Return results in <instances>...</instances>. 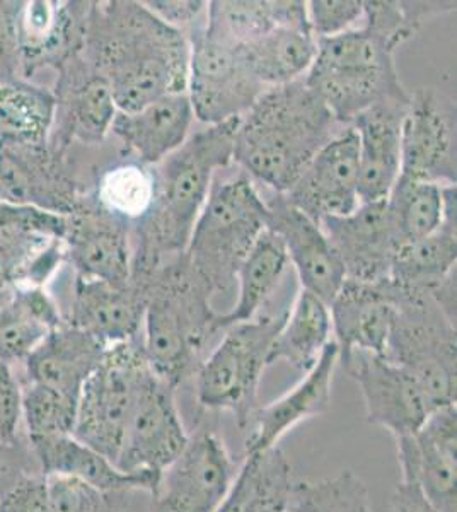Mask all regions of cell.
Listing matches in <instances>:
<instances>
[{
  "instance_id": "1",
  "label": "cell",
  "mask_w": 457,
  "mask_h": 512,
  "mask_svg": "<svg viewBox=\"0 0 457 512\" xmlns=\"http://www.w3.org/2000/svg\"><path fill=\"white\" fill-rule=\"evenodd\" d=\"M82 57L108 81L122 113L188 88V38L162 23L144 2H89Z\"/></svg>"
},
{
  "instance_id": "2",
  "label": "cell",
  "mask_w": 457,
  "mask_h": 512,
  "mask_svg": "<svg viewBox=\"0 0 457 512\" xmlns=\"http://www.w3.org/2000/svg\"><path fill=\"white\" fill-rule=\"evenodd\" d=\"M238 123L234 118L190 135L154 166V202L132 226V274H152L162 262L185 253L217 171L232 163Z\"/></svg>"
},
{
  "instance_id": "3",
  "label": "cell",
  "mask_w": 457,
  "mask_h": 512,
  "mask_svg": "<svg viewBox=\"0 0 457 512\" xmlns=\"http://www.w3.org/2000/svg\"><path fill=\"white\" fill-rule=\"evenodd\" d=\"M338 127L342 125L302 77L267 89L239 118L232 161L284 195L319 149L342 132Z\"/></svg>"
},
{
  "instance_id": "4",
  "label": "cell",
  "mask_w": 457,
  "mask_h": 512,
  "mask_svg": "<svg viewBox=\"0 0 457 512\" xmlns=\"http://www.w3.org/2000/svg\"><path fill=\"white\" fill-rule=\"evenodd\" d=\"M147 277L142 347L152 371L178 391L193 379L217 333L224 332L220 313L185 253L162 262Z\"/></svg>"
},
{
  "instance_id": "5",
  "label": "cell",
  "mask_w": 457,
  "mask_h": 512,
  "mask_svg": "<svg viewBox=\"0 0 457 512\" xmlns=\"http://www.w3.org/2000/svg\"><path fill=\"white\" fill-rule=\"evenodd\" d=\"M316 45L304 82L342 127H352L355 118L377 103L410 99L394 64L398 45L369 26L318 38Z\"/></svg>"
},
{
  "instance_id": "6",
  "label": "cell",
  "mask_w": 457,
  "mask_h": 512,
  "mask_svg": "<svg viewBox=\"0 0 457 512\" xmlns=\"http://www.w3.org/2000/svg\"><path fill=\"white\" fill-rule=\"evenodd\" d=\"M267 226V202L249 176L212 183L185 256L214 297L238 284L239 268Z\"/></svg>"
},
{
  "instance_id": "7",
  "label": "cell",
  "mask_w": 457,
  "mask_h": 512,
  "mask_svg": "<svg viewBox=\"0 0 457 512\" xmlns=\"http://www.w3.org/2000/svg\"><path fill=\"white\" fill-rule=\"evenodd\" d=\"M285 315L256 316L227 326L219 344L193 376L197 402L203 410L227 412L241 429L249 427L258 410V388L268 366V354Z\"/></svg>"
},
{
  "instance_id": "8",
  "label": "cell",
  "mask_w": 457,
  "mask_h": 512,
  "mask_svg": "<svg viewBox=\"0 0 457 512\" xmlns=\"http://www.w3.org/2000/svg\"><path fill=\"white\" fill-rule=\"evenodd\" d=\"M384 357L410 374L434 412L456 405V325L447 320L429 292L400 289Z\"/></svg>"
},
{
  "instance_id": "9",
  "label": "cell",
  "mask_w": 457,
  "mask_h": 512,
  "mask_svg": "<svg viewBox=\"0 0 457 512\" xmlns=\"http://www.w3.org/2000/svg\"><path fill=\"white\" fill-rule=\"evenodd\" d=\"M152 373L142 338L108 347L82 388L72 436L116 463L140 390Z\"/></svg>"
},
{
  "instance_id": "10",
  "label": "cell",
  "mask_w": 457,
  "mask_h": 512,
  "mask_svg": "<svg viewBox=\"0 0 457 512\" xmlns=\"http://www.w3.org/2000/svg\"><path fill=\"white\" fill-rule=\"evenodd\" d=\"M185 35L190 45L186 94L195 118L212 127L243 117L267 88L249 70L241 47L207 35L203 21Z\"/></svg>"
},
{
  "instance_id": "11",
  "label": "cell",
  "mask_w": 457,
  "mask_h": 512,
  "mask_svg": "<svg viewBox=\"0 0 457 512\" xmlns=\"http://www.w3.org/2000/svg\"><path fill=\"white\" fill-rule=\"evenodd\" d=\"M236 475L238 468L219 434L198 431L157 477L149 492L151 512H215Z\"/></svg>"
},
{
  "instance_id": "12",
  "label": "cell",
  "mask_w": 457,
  "mask_h": 512,
  "mask_svg": "<svg viewBox=\"0 0 457 512\" xmlns=\"http://www.w3.org/2000/svg\"><path fill=\"white\" fill-rule=\"evenodd\" d=\"M67 216L0 202V289L47 287L64 267Z\"/></svg>"
},
{
  "instance_id": "13",
  "label": "cell",
  "mask_w": 457,
  "mask_h": 512,
  "mask_svg": "<svg viewBox=\"0 0 457 512\" xmlns=\"http://www.w3.org/2000/svg\"><path fill=\"white\" fill-rule=\"evenodd\" d=\"M188 441L176 390L152 373L135 403L116 468L144 478L152 490L162 470L180 456Z\"/></svg>"
},
{
  "instance_id": "14",
  "label": "cell",
  "mask_w": 457,
  "mask_h": 512,
  "mask_svg": "<svg viewBox=\"0 0 457 512\" xmlns=\"http://www.w3.org/2000/svg\"><path fill=\"white\" fill-rule=\"evenodd\" d=\"M76 164L43 146L0 147V202L70 216L82 204Z\"/></svg>"
},
{
  "instance_id": "15",
  "label": "cell",
  "mask_w": 457,
  "mask_h": 512,
  "mask_svg": "<svg viewBox=\"0 0 457 512\" xmlns=\"http://www.w3.org/2000/svg\"><path fill=\"white\" fill-rule=\"evenodd\" d=\"M401 175L456 187V103L437 89L410 96L401 130Z\"/></svg>"
},
{
  "instance_id": "16",
  "label": "cell",
  "mask_w": 457,
  "mask_h": 512,
  "mask_svg": "<svg viewBox=\"0 0 457 512\" xmlns=\"http://www.w3.org/2000/svg\"><path fill=\"white\" fill-rule=\"evenodd\" d=\"M55 117L48 146L69 154L70 147L81 144L98 147L110 135L118 108L105 77L77 55L57 70L52 89Z\"/></svg>"
},
{
  "instance_id": "17",
  "label": "cell",
  "mask_w": 457,
  "mask_h": 512,
  "mask_svg": "<svg viewBox=\"0 0 457 512\" xmlns=\"http://www.w3.org/2000/svg\"><path fill=\"white\" fill-rule=\"evenodd\" d=\"M132 224L101 209L86 193L67 216L64 260L77 277L127 284L132 274Z\"/></svg>"
},
{
  "instance_id": "18",
  "label": "cell",
  "mask_w": 457,
  "mask_h": 512,
  "mask_svg": "<svg viewBox=\"0 0 457 512\" xmlns=\"http://www.w3.org/2000/svg\"><path fill=\"white\" fill-rule=\"evenodd\" d=\"M67 306L62 308L65 323L98 338L105 347L142 338L147 275H130L127 284L82 279L74 275Z\"/></svg>"
},
{
  "instance_id": "19",
  "label": "cell",
  "mask_w": 457,
  "mask_h": 512,
  "mask_svg": "<svg viewBox=\"0 0 457 512\" xmlns=\"http://www.w3.org/2000/svg\"><path fill=\"white\" fill-rule=\"evenodd\" d=\"M340 361L359 384L367 422L386 429L394 441L413 436L434 412L410 374L386 357L352 352Z\"/></svg>"
},
{
  "instance_id": "20",
  "label": "cell",
  "mask_w": 457,
  "mask_h": 512,
  "mask_svg": "<svg viewBox=\"0 0 457 512\" xmlns=\"http://www.w3.org/2000/svg\"><path fill=\"white\" fill-rule=\"evenodd\" d=\"M89 2H19L16 14L21 77L31 81L36 72H57L81 55L86 40Z\"/></svg>"
},
{
  "instance_id": "21",
  "label": "cell",
  "mask_w": 457,
  "mask_h": 512,
  "mask_svg": "<svg viewBox=\"0 0 457 512\" xmlns=\"http://www.w3.org/2000/svg\"><path fill=\"white\" fill-rule=\"evenodd\" d=\"M357 183L359 135L347 127L319 149L284 197L319 224L324 217H345L359 207Z\"/></svg>"
},
{
  "instance_id": "22",
  "label": "cell",
  "mask_w": 457,
  "mask_h": 512,
  "mask_svg": "<svg viewBox=\"0 0 457 512\" xmlns=\"http://www.w3.org/2000/svg\"><path fill=\"white\" fill-rule=\"evenodd\" d=\"M319 226L340 258L347 280L388 279L394 256L403 245L386 200L360 204L345 217H324Z\"/></svg>"
},
{
  "instance_id": "23",
  "label": "cell",
  "mask_w": 457,
  "mask_h": 512,
  "mask_svg": "<svg viewBox=\"0 0 457 512\" xmlns=\"http://www.w3.org/2000/svg\"><path fill=\"white\" fill-rule=\"evenodd\" d=\"M265 202L268 205L267 227L284 241L302 289L330 306L347 277L323 229L280 193H273Z\"/></svg>"
},
{
  "instance_id": "24",
  "label": "cell",
  "mask_w": 457,
  "mask_h": 512,
  "mask_svg": "<svg viewBox=\"0 0 457 512\" xmlns=\"http://www.w3.org/2000/svg\"><path fill=\"white\" fill-rule=\"evenodd\" d=\"M400 289L389 279L347 280L330 304L338 361L352 352L386 354Z\"/></svg>"
},
{
  "instance_id": "25",
  "label": "cell",
  "mask_w": 457,
  "mask_h": 512,
  "mask_svg": "<svg viewBox=\"0 0 457 512\" xmlns=\"http://www.w3.org/2000/svg\"><path fill=\"white\" fill-rule=\"evenodd\" d=\"M398 463L442 512H457V408H439L413 436L396 439Z\"/></svg>"
},
{
  "instance_id": "26",
  "label": "cell",
  "mask_w": 457,
  "mask_h": 512,
  "mask_svg": "<svg viewBox=\"0 0 457 512\" xmlns=\"http://www.w3.org/2000/svg\"><path fill=\"white\" fill-rule=\"evenodd\" d=\"M336 364L338 347L333 340L292 390L268 403L267 407H258L244 443L246 454L265 453L268 449L277 448L280 439L297 425L328 414Z\"/></svg>"
},
{
  "instance_id": "27",
  "label": "cell",
  "mask_w": 457,
  "mask_h": 512,
  "mask_svg": "<svg viewBox=\"0 0 457 512\" xmlns=\"http://www.w3.org/2000/svg\"><path fill=\"white\" fill-rule=\"evenodd\" d=\"M408 101H382L355 118L360 204L384 202L401 175V130Z\"/></svg>"
},
{
  "instance_id": "28",
  "label": "cell",
  "mask_w": 457,
  "mask_h": 512,
  "mask_svg": "<svg viewBox=\"0 0 457 512\" xmlns=\"http://www.w3.org/2000/svg\"><path fill=\"white\" fill-rule=\"evenodd\" d=\"M106 349L98 338L62 323L24 359L23 379L41 384L79 402L82 388L96 371Z\"/></svg>"
},
{
  "instance_id": "29",
  "label": "cell",
  "mask_w": 457,
  "mask_h": 512,
  "mask_svg": "<svg viewBox=\"0 0 457 512\" xmlns=\"http://www.w3.org/2000/svg\"><path fill=\"white\" fill-rule=\"evenodd\" d=\"M193 118L188 94H168L134 113L118 111L111 132L134 154L135 161L154 168L185 144Z\"/></svg>"
},
{
  "instance_id": "30",
  "label": "cell",
  "mask_w": 457,
  "mask_h": 512,
  "mask_svg": "<svg viewBox=\"0 0 457 512\" xmlns=\"http://www.w3.org/2000/svg\"><path fill=\"white\" fill-rule=\"evenodd\" d=\"M65 323L47 287L0 289V362H23L53 328Z\"/></svg>"
},
{
  "instance_id": "31",
  "label": "cell",
  "mask_w": 457,
  "mask_h": 512,
  "mask_svg": "<svg viewBox=\"0 0 457 512\" xmlns=\"http://www.w3.org/2000/svg\"><path fill=\"white\" fill-rule=\"evenodd\" d=\"M280 26H307L301 0H214L207 4L203 31L215 40L243 47Z\"/></svg>"
},
{
  "instance_id": "32",
  "label": "cell",
  "mask_w": 457,
  "mask_h": 512,
  "mask_svg": "<svg viewBox=\"0 0 457 512\" xmlns=\"http://www.w3.org/2000/svg\"><path fill=\"white\" fill-rule=\"evenodd\" d=\"M456 187H447L446 214L434 233L401 246L388 279L403 291L429 292L456 270Z\"/></svg>"
},
{
  "instance_id": "33",
  "label": "cell",
  "mask_w": 457,
  "mask_h": 512,
  "mask_svg": "<svg viewBox=\"0 0 457 512\" xmlns=\"http://www.w3.org/2000/svg\"><path fill=\"white\" fill-rule=\"evenodd\" d=\"M45 477H69L105 492H151V483L116 468L113 461L72 436L29 439Z\"/></svg>"
},
{
  "instance_id": "34",
  "label": "cell",
  "mask_w": 457,
  "mask_h": 512,
  "mask_svg": "<svg viewBox=\"0 0 457 512\" xmlns=\"http://www.w3.org/2000/svg\"><path fill=\"white\" fill-rule=\"evenodd\" d=\"M292 492L290 463L278 446L246 454L229 494L215 512H282L290 506Z\"/></svg>"
},
{
  "instance_id": "35",
  "label": "cell",
  "mask_w": 457,
  "mask_h": 512,
  "mask_svg": "<svg viewBox=\"0 0 457 512\" xmlns=\"http://www.w3.org/2000/svg\"><path fill=\"white\" fill-rule=\"evenodd\" d=\"M53 117L52 89L23 77L0 76V147L48 144Z\"/></svg>"
},
{
  "instance_id": "36",
  "label": "cell",
  "mask_w": 457,
  "mask_h": 512,
  "mask_svg": "<svg viewBox=\"0 0 457 512\" xmlns=\"http://www.w3.org/2000/svg\"><path fill=\"white\" fill-rule=\"evenodd\" d=\"M316 50V38L307 26H280L241 47L249 70L267 89L302 79Z\"/></svg>"
},
{
  "instance_id": "37",
  "label": "cell",
  "mask_w": 457,
  "mask_h": 512,
  "mask_svg": "<svg viewBox=\"0 0 457 512\" xmlns=\"http://www.w3.org/2000/svg\"><path fill=\"white\" fill-rule=\"evenodd\" d=\"M331 335L330 306L302 289L273 340L268 366L284 361L307 373L318 362L323 350L333 342Z\"/></svg>"
},
{
  "instance_id": "38",
  "label": "cell",
  "mask_w": 457,
  "mask_h": 512,
  "mask_svg": "<svg viewBox=\"0 0 457 512\" xmlns=\"http://www.w3.org/2000/svg\"><path fill=\"white\" fill-rule=\"evenodd\" d=\"M289 263L284 241L267 227L239 268L238 301L231 311L220 313L222 328L226 330L227 326L256 318L260 309L267 304L268 297L273 296Z\"/></svg>"
},
{
  "instance_id": "39",
  "label": "cell",
  "mask_w": 457,
  "mask_h": 512,
  "mask_svg": "<svg viewBox=\"0 0 457 512\" xmlns=\"http://www.w3.org/2000/svg\"><path fill=\"white\" fill-rule=\"evenodd\" d=\"M447 187L400 175L386 198L401 245L434 233L446 214Z\"/></svg>"
},
{
  "instance_id": "40",
  "label": "cell",
  "mask_w": 457,
  "mask_h": 512,
  "mask_svg": "<svg viewBox=\"0 0 457 512\" xmlns=\"http://www.w3.org/2000/svg\"><path fill=\"white\" fill-rule=\"evenodd\" d=\"M154 193V168L139 161H130L103 171L89 195L101 209L134 226L151 209Z\"/></svg>"
},
{
  "instance_id": "41",
  "label": "cell",
  "mask_w": 457,
  "mask_h": 512,
  "mask_svg": "<svg viewBox=\"0 0 457 512\" xmlns=\"http://www.w3.org/2000/svg\"><path fill=\"white\" fill-rule=\"evenodd\" d=\"M292 506L301 512H371V494L352 470L314 482L294 483Z\"/></svg>"
},
{
  "instance_id": "42",
  "label": "cell",
  "mask_w": 457,
  "mask_h": 512,
  "mask_svg": "<svg viewBox=\"0 0 457 512\" xmlns=\"http://www.w3.org/2000/svg\"><path fill=\"white\" fill-rule=\"evenodd\" d=\"M21 379L23 427L28 439L70 436L76 425L77 400Z\"/></svg>"
},
{
  "instance_id": "43",
  "label": "cell",
  "mask_w": 457,
  "mask_h": 512,
  "mask_svg": "<svg viewBox=\"0 0 457 512\" xmlns=\"http://www.w3.org/2000/svg\"><path fill=\"white\" fill-rule=\"evenodd\" d=\"M48 512H125L132 492H105L69 477H47Z\"/></svg>"
},
{
  "instance_id": "44",
  "label": "cell",
  "mask_w": 457,
  "mask_h": 512,
  "mask_svg": "<svg viewBox=\"0 0 457 512\" xmlns=\"http://www.w3.org/2000/svg\"><path fill=\"white\" fill-rule=\"evenodd\" d=\"M364 18L362 0H311L307 2V21L314 38H330L357 28Z\"/></svg>"
},
{
  "instance_id": "45",
  "label": "cell",
  "mask_w": 457,
  "mask_h": 512,
  "mask_svg": "<svg viewBox=\"0 0 457 512\" xmlns=\"http://www.w3.org/2000/svg\"><path fill=\"white\" fill-rule=\"evenodd\" d=\"M43 475L26 432L14 441L0 443V499L24 478Z\"/></svg>"
},
{
  "instance_id": "46",
  "label": "cell",
  "mask_w": 457,
  "mask_h": 512,
  "mask_svg": "<svg viewBox=\"0 0 457 512\" xmlns=\"http://www.w3.org/2000/svg\"><path fill=\"white\" fill-rule=\"evenodd\" d=\"M23 390L14 366L0 362V443L14 441L24 434Z\"/></svg>"
},
{
  "instance_id": "47",
  "label": "cell",
  "mask_w": 457,
  "mask_h": 512,
  "mask_svg": "<svg viewBox=\"0 0 457 512\" xmlns=\"http://www.w3.org/2000/svg\"><path fill=\"white\" fill-rule=\"evenodd\" d=\"M0 512H48L47 477L24 478L0 499Z\"/></svg>"
},
{
  "instance_id": "48",
  "label": "cell",
  "mask_w": 457,
  "mask_h": 512,
  "mask_svg": "<svg viewBox=\"0 0 457 512\" xmlns=\"http://www.w3.org/2000/svg\"><path fill=\"white\" fill-rule=\"evenodd\" d=\"M19 2L0 0V76L21 77L16 14Z\"/></svg>"
},
{
  "instance_id": "49",
  "label": "cell",
  "mask_w": 457,
  "mask_h": 512,
  "mask_svg": "<svg viewBox=\"0 0 457 512\" xmlns=\"http://www.w3.org/2000/svg\"><path fill=\"white\" fill-rule=\"evenodd\" d=\"M144 4L162 23L183 33L195 26L207 9V2L200 0H149Z\"/></svg>"
},
{
  "instance_id": "50",
  "label": "cell",
  "mask_w": 457,
  "mask_h": 512,
  "mask_svg": "<svg viewBox=\"0 0 457 512\" xmlns=\"http://www.w3.org/2000/svg\"><path fill=\"white\" fill-rule=\"evenodd\" d=\"M400 472L401 480L391 495L389 512H442L423 492L413 472L406 468H400Z\"/></svg>"
},
{
  "instance_id": "51",
  "label": "cell",
  "mask_w": 457,
  "mask_h": 512,
  "mask_svg": "<svg viewBox=\"0 0 457 512\" xmlns=\"http://www.w3.org/2000/svg\"><path fill=\"white\" fill-rule=\"evenodd\" d=\"M282 512H301V511H299V509H297L296 506H292V504H290V506L287 507V509H285V511H282Z\"/></svg>"
}]
</instances>
